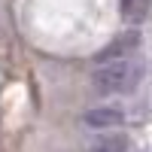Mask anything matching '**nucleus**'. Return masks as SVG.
Segmentation results:
<instances>
[{"mask_svg": "<svg viewBox=\"0 0 152 152\" xmlns=\"http://www.w3.org/2000/svg\"><path fill=\"white\" fill-rule=\"evenodd\" d=\"M140 76H143V70L134 64V58H122V61L97 64V70L91 73V85L100 94H128L140 82Z\"/></svg>", "mask_w": 152, "mask_h": 152, "instance_id": "1", "label": "nucleus"}, {"mask_svg": "<svg viewBox=\"0 0 152 152\" xmlns=\"http://www.w3.org/2000/svg\"><path fill=\"white\" fill-rule=\"evenodd\" d=\"M137 46H140V31H125V34H119V37H116V40H113L107 49H100L94 61H97V64H107V61L131 58Z\"/></svg>", "mask_w": 152, "mask_h": 152, "instance_id": "2", "label": "nucleus"}, {"mask_svg": "<svg viewBox=\"0 0 152 152\" xmlns=\"http://www.w3.org/2000/svg\"><path fill=\"white\" fill-rule=\"evenodd\" d=\"M125 122V113L119 107H97L85 113V125L88 128H116Z\"/></svg>", "mask_w": 152, "mask_h": 152, "instance_id": "3", "label": "nucleus"}, {"mask_svg": "<svg viewBox=\"0 0 152 152\" xmlns=\"http://www.w3.org/2000/svg\"><path fill=\"white\" fill-rule=\"evenodd\" d=\"M91 152H128V134H107L94 140Z\"/></svg>", "mask_w": 152, "mask_h": 152, "instance_id": "4", "label": "nucleus"}]
</instances>
